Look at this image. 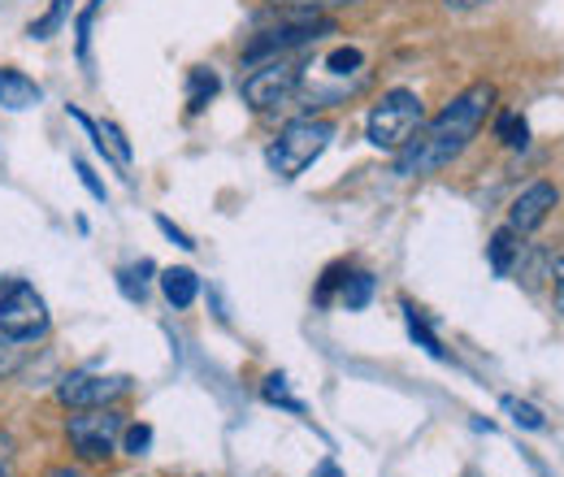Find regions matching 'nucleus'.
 <instances>
[{
    "label": "nucleus",
    "mask_w": 564,
    "mask_h": 477,
    "mask_svg": "<svg viewBox=\"0 0 564 477\" xmlns=\"http://www.w3.org/2000/svg\"><path fill=\"white\" fill-rule=\"evenodd\" d=\"M491 105H495L491 83L465 87L438 118L422 122V131L395 152V174H400V178H422V174H434V170L452 165V161L474 143V135L482 131Z\"/></svg>",
    "instance_id": "1"
},
{
    "label": "nucleus",
    "mask_w": 564,
    "mask_h": 477,
    "mask_svg": "<svg viewBox=\"0 0 564 477\" xmlns=\"http://www.w3.org/2000/svg\"><path fill=\"white\" fill-rule=\"evenodd\" d=\"M330 139H335V122L330 118H295V122H286L279 131V139L270 143V152H265V161H270V170L279 174V178H300L326 148H330Z\"/></svg>",
    "instance_id": "2"
},
{
    "label": "nucleus",
    "mask_w": 564,
    "mask_h": 477,
    "mask_svg": "<svg viewBox=\"0 0 564 477\" xmlns=\"http://www.w3.org/2000/svg\"><path fill=\"white\" fill-rule=\"evenodd\" d=\"M422 122H425V109H422V100H417V91L395 87V91H387V96L369 109V118H365V139H369L373 148H382V152H400L409 139L422 131Z\"/></svg>",
    "instance_id": "3"
},
{
    "label": "nucleus",
    "mask_w": 564,
    "mask_h": 477,
    "mask_svg": "<svg viewBox=\"0 0 564 477\" xmlns=\"http://www.w3.org/2000/svg\"><path fill=\"white\" fill-rule=\"evenodd\" d=\"M122 430H127V416L113 409H78L66 421V438H70V452L87 465H100L118 452L122 443Z\"/></svg>",
    "instance_id": "4"
},
{
    "label": "nucleus",
    "mask_w": 564,
    "mask_h": 477,
    "mask_svg": "<svg viewBox=\"0 0 564 477\" xmlns=\"http://www.w3.org/2000/svg\"><path fill=\"white\" fill-rule=\"evenodd\" d=\"M48 304H44V295L31 286V282H22V278H0V335H9V339H40V335H48Z\"/></svg>",
    "instance_id": "5"
},
{
    "label": "nucleus",
    "mask_w": 564,
    "mask_h": 477,
    "mask_svg": "<svg viewBox=\"0 0 564 477\" xmlns=\"http://www.w3.org/2000/svg\"><path fill=\"white\" fill-rule=\"evenodd\" d=\"M300 78H304V69L295 66L291 57H270V62L248 66L243 83H239V91H243L248 109L265 113V109H279V105H286V100L300 91Z\"/></svg>",
    "instance_id": "6"
},
{
    "label": "nucleus",
    "mask_w": 564,
    "mask_h": 477,
    "mask_svg": "<svg viewBox=\"0 0 564 477\" xmlns=\"http://www.w3.org/2000/svg\"><path fill=\"white\" fill-rule=\"evenodd\" d=\"M335 26L322 22V18H304V22H286V26H274V31H261L248 48H243V62L257 66V62H270V57H286L291 48H304L322 35H330Z\"/></svg>",
    "instance_id": "7"
},
{
    "label": "nucleus",
    "mask_w": 564,
    "mask_h": 477,
    "mask_svg": "<svg viewBox=\"0 0 564 477\" xmlns=\"http://www.w3.org/2000/svg\"><path fill=\"white\" fill-rule=\"evenodd\" d=\"M131 391V378H122V373H70L62 387H57V400L66 404V409H109V404H118L122 395Z\"/></svg>",
    "instance_id": "8"
},
{
    "label": "nucleus",
    "mask_w": 564,
    "mask_h": 477,
    "mask_svg": "<svg viewBox=\"0 0 564 477\" xmlns=\"http://www.w3.org/2000/svg\"><path fill=\"white\" fill-rule=\"evenodd\" d=\"M561 205V192L552 187V183H530L512 208H508V226L517 230V235H530V230H539L547 217H552V208Z\"/></svg>",
    "instance_id": "9"
},
{
    "label": "nucleus",
    "mask_w": 564,
    "mask_h": 477,
    "mask_svg": "<svg viewBox=\"0 0 564 477\" xmlns=\"http://www.w3.org/2000/svg\"><path fill=\"white\" fill-rule=\"evenodd\" d=\"M44 100V87L35 78H26L22 69L13 66H0V109L4 113H26Z\"/></svg>",
    "instance_id": "10"
},
{
    "label": "nucleus",
    "mask_w": 564,
    "mask_h": 477,
    "mask_svg": "<svg viewBox=\"0 0 564 477\" xmlns=\"http://www.w3.org/2000/svg\"><path fill=\"white\" fill-rule=\"evenodd\" d=\"M161 291H165V300H170L174 308H192L196 295H200V278H196V270H187V265L161 270Z\"/></svg>",
    "instance_id": "11"
},
{
    "label": "nucleus",
    "mask_w": 564,
    "mask_h": 477,
    "mask_svg": "<svg viewBox=\"0 0 564 477\" xmlns=\"http://www.w3.org/2000/svg\"><path fill=\"white\" fill-rule=\"evenodd\" d=\"M487 257H491V273H495V278H508V273H512V265L521 261V235H517L512 226L495 230L491 243H487Z\"/></svg>",
    "instance_id": "12"
},
{
    "label": "nucleus",
    "mask_w": 564,
    "mask_h": 477,
    "mask_svg": "<svg viewBox=\"0 0 564 477\" xmlns=\"http://www.w3.org/2000/svg\"><path fill=\"white\" fill-rule=\"evenodd\" d=\"M217 87H221V83H217V74L205 69V66H196L192 69V78H187V109H192V113H200L213 96H217Z\"/></svg>",
    "instance_id": "13"
},
{
    "label": "nucleus",
    "mask_w": 564,
    "mask_h": 477,
    "mask_svg": "<svg viewBox=\"0 0 564 477\" xmlns=\"http://www.w3.org/2000/svg\"><path fill=\"white\" fill-rule=\"evenodd\" d=\"M66 18H70V0H53V4H48V13H44V18H35V22L26 26V35H31V40H53V35L62 31V22H66Z\"/></svg>",
    "instance_id": "14"
},
{
    "label": "nucleus",
    "mask_w": 564,
    "mask_h": 477,
    "mask_svg": "<svg viewBox=\"0 0 564 477\" xmlns=\"http://www.w3.org/2000/svg\"><path fill=\"white\" fill-rule=\"evenodd\" d=\"M369 300H373V273H365V270L348 273V278H344V308H348V313H360Z\"/></svg>",
    "instance_id": "15"
},
{
    "label": "nucleus",
    "mask_w": 564,
    "mask_h": 477,
    "mask_svg": "<svg viewBox=\"0 0 564 477\" xmlns=\"http://www.w3.org/2000/svg\"><path fill=\"white\" fill-rule=\"evenodd\" d=\"M148 273H152V261H140V265L118 270V286H122V295H127V300H135V304L148 300Z\"/></svg>",
    "instance_id": "16"
},
{
    "label": "nucleus",
    "mask_w": 564,
    "mask_h": 477,
    "mask_svg": "<svg viewBox=\"0 0 564 477\" xmlns=\"http://www.w3.org/2000/svg\"><path fill=\"white\" fill-rule=\"evenodd\" d=\"M503 412L512 416V425H517V430H530V434L547 430V416L534 409V404H525V400H512V395H508V400H503Z\"/></svg>",
    "instance_id": "17"
},
{
    "label": "nucleus",
    "mask_w": 564,
    "mask_h": 477,
    "mask_svg": "<svg viewBox=\"0 0 564 477\" xmlns=\"http://www.w3.org/2000/svg\"><path fill=\"white\" fill-rule=\"evenodd\" d=\"M261 395H265L270 404H279V409L304 416V404H300V400L291 395V387H286V373H270V378H265V387H261Z\"/></svg>",
    "instance_id": "18"
},
{
    "label": "nucleus",
    "mask_w": 564,
    "mask_h": 477,
    "mask_svg": "<svg viewBox=\"0 0 564 477\" xmlns=\"http://www.w3.org/2000/svg\"><path fill=\"white\" fill-rule=\"evenodd\" d=\"M404 313H409V335L422 343V347L430 351V356H434V360H447V347L434 339V330H430L422 317H417V308H413V304H404Z\"/></svg>",
    "instance_id": "19"
},
{
    "label": "nucleus",
    "mask_w": 564,
    "mask_h": 477,
    "mask_svg": "<svg viewBox=\"0 0 564 477\" xmlns=\"http://www.w3.org/2000/svg\"><path fill=\"white\" fill-rule=\"evenodd\" d=\"M100 139H105V152H113V156H118V165H131V161H135V152H131L127 135H122V127L100 122Z\"/></svg>",
    "instance_id": "20"
},
{
    "label": "nucleus",
    "mask_w": 564,
    "mask_h": 477,
    "mask_svg": "<svg viewBox=\"0 0 564 477\" xmlns=\"http://www.w3.org/2000/svg\"><path fill=\"white\" fill-rule=\"evenodd\" d=\"M105 9V0H91L83 13H78V26H74V40H78V62H87V48H91V22L96 13Z\"/></svg>",
    "instance_id": "21"
},
{
    "label": "nucleus",
    "mask_w": 564,
    "mask_h": 477,
    "mask_svg": "<svg viewBox=\"0 0 564 477\" xmlns=\"http://www.w3.org/2000/svg\"><path fill=\"white\" fill-rule=\"evenodd\" d=\"M148 447H152V425L135 421V425L122 430V452L127 456H148Z\"/></svg>",
    "instance_id": "22"
},
{
    "label": "nucleus",
    "mask_w": 564,
    "mask_h": 477,
    "mask_svg": "<svg viewBox=\"0 0 564 477\" xmlns=\"http://www.w3.org/2000/svg\"><path fill=\"white\" fill-rule=\"evenodd\" d=\"M495 131H499V139H503L508 148H525V143H530V127H525L517 113H503Z\"/></svg>",
    "instance_id": "23"
},
{
    "label": "nucleus",
    "mask_w": 564,
    "mask_h": 477,
    "mask_svg": "<svg viewBox=\"0 0 564 477\" xmlns=\"http://www.w3.org/2000/svg\"><path fill=\"white\" fill-rule=\"evenodd\" d=\"M22 339H9V335H0V378H9V373H18V365H22Z\"/></svg>",
    "instance_id": "24"
},
{
    "label": "nucleus",
    "mask_w": 564,
    "mask_h": 477,
    "mask_svg": "<svg viewBox=\"0 0 564 477\" xmlns=\"http://www.w3.org/2000/svg\"><path fill=\"white\" fill-rule=\"evenodd\" d=\"M74 170H78V183H83V187H87V192H91L96 200H109V192H105V183H100V178L91 174V165H87V161H74Z\"/></svg>",
    "instance_id": "25"
},
{
    "label": "nucleus",
    "mask_w": 564,
    "mask_h": 477,
    "mask_svg": "<svg viewBox=\"0 0 564 477\" xmlns=\"http://www.w3.org/2000/svg\"><path fill=\"white\" fill-rule=\"evenodd\" d=\"M156 226H161V235H165V239H174L183 252H192V248H196V243H192V235H187V230H178L170 217H156Z\"/></svg>",
    "instance_id": "26"
},
{
    "label": "nucleus",
    "mask_w": 564,
    "mask_h": 477,
    "mask_svg": "<svg viewBox=\"0 0 564 477\" xmlns=\"http://www.w3.org/2000/svg\"><path fill=\"white\" fill-rule=\"evenodd\" d=\"M0 477H13V438L0 434Z\"/></svg>",
    "instance_id": "27"
},
{
    "label": "nucleus",
    "mask_w": 564,
    "mask_h": 477,
    "mask_svg": "<svg viewBox=\"0 0 564 477\" xmlns=\"http://www.w3.org/2000/svg\"><path fill=\"white\" fill-rule=\"evenodd\" d=\"M274 4H295V9H335V4H356V0H274Z\"/></svg>",
    "instance_id": "28"
},
{
    "label": "nucleus",
    "mask_w": 564,
    "mask_h": 477,
    "mask_svg": "<svg viewBox=\"0 0 564 477\" xmlns=\"http://www.w3.org/2000/svg\"><path fill=\"white\" fill-rule=\"evenodd\" d=\"M552 282H556V313H564V257H556L552 265Z\"/></svg>",
    "instance_id": "29"
},
{
    "label": "nucleus",
    "mask_w": 564,
    "mask_h": 477,
    "mask_svg": "<svg viewBox=\"0 0 564 477\" xmlns=\"http://www.w3.org/2000/svg\"><path fill=\"white\" fill-rule=\"evenodd\" d=\"M452 13H469V9H482V4H491V0H443Z\"/></svg>",
    "instance_id": "30"
},
{
    "label": "nucleus",
    "mask_w": 564,
    "mask_h": 477,
    "mask_svg": "<svg viewBox=\"0 0 564 477\" xmlns=\"http://www.w3.org/2000/svg\"><path fill=\"white\" fill-rule=\"evenodd\" d=\"M313 477H344V469H339L335 460H322V465L313 469Z\"/></svg>",
    "instance_id": "31"
},
{
    "label": "nucleus",
    "mask_w": 564,
    "mask_h": 477,
    "mask_svg": "<svg viewBox=\"0 0 564 477\" xmlns=\"http://www.w3.org/2000/svg\"><path fill=\"white\" fill-rule=\"evenodd\" d=\"M44 477H83L78 469H70V465H62V469H48Z\"/></svg>",
    "instance_id": "32"
},
{
    "label": "nucleus",
    "mask_w": 564,
    "mask_h": 477,
    "mask_svg": "<svg viewBox=\"0 0 564 477\" xmlns=\"http://www.w3.org/2000/svg\"><path fill=\"white\" fill-rule=\"evenodd\" d=\"M465 477H482V474H465Z\"/></svg>",
    "instance_id": "33"
}]
</instances>
